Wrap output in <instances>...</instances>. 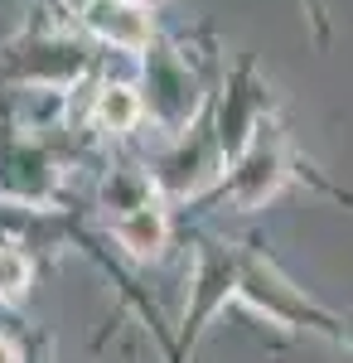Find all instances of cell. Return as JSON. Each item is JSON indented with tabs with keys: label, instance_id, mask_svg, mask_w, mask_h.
Instances as JSON below:
<instances>
[{
	"label": "cell",
	"instance_id": "obj_7",
	"mask_svg": "<svg viewBox=\"0 0 353 363\" xmlns=\"http://www.w3.org/2000/svg\"><path fill=\"white\" fill-rule=\"evenodd\" d=\"M68 5H78V10H87V5H92V0H68Z\"/></svg>",
	"mask_w": 353,
	"mask_h": 363
},
{
	"label": "cell",
	"instance_id": "obj_1",
	"mask_svg": "<svg viewBox=\"0 0 353 363\" xmlns=\"http://www.w3.org/2000/svg\"><path fill=\"white\" fill-rule=\"evenodd\" d=\"M82 15H87L92 34L116 44V49H145L150 44V10L136 0H92Z\"/></svg>",
	"mask_w": 353,
	"mask_h": 363
},
{
	"label": "cell",
	"instance_id": "obj_8",
	"mask_svg": "<svg viewBox=\"0 0 353 363\" xmlns=\"http://www.w3.org/2000/svg\"><path fill=\"white\" fill-rule=\"evenodd\" d=\"M136 5H150V0H136Z\"/></svg>",
	"mask_w": 353,
	"mask_h": 363
},
{
	"label": "cell",
	"instance_id": "obj_4",
	"mask_svg": "<svg viewBox=\"0 0 353 363\" xmlns=\"http://www.w3.org/2000/svg\"><path fill=\"white\" fill-rule=\"evenodd\" d=\"M97 121L107 126V131H131L140 121V97L131 92V87H107L102 97H97Z\"/></svg>",
	"mask_w": 353,
	"mask_h": 363
},
{
	"label": "cell",
	"instance_id": "obj_5",
	"mask_svg": "<svg viewBox=\"0 0 353 363\" xmlns=\"http://www.w3.org/2000/svg\"><path fill=\"white\" fill-rule=\"evenodd\" d=\"M29 281H34V267L20 247H0V301H25Z\"/></svg>",
	"mask_w": 353,
	"mask_h": 363
},
{
	"label": "cell",
	"instance_id": "obj_6",
	"mask_svg": "<svg viewBox=\"0 0 353 363\" xmlns=\"http://www.w3.org/2000/svg\"><path fill=\"white\" fill-rule=\"evenodd\" d=\"M0 363H20V349L10 339H0Z\"/></svg>",
	"mask_w": 353,
	"mask_h": 363
},
{
	"label": "cell",
	"instance_id": "obj_3",
	"mask_svg": "<svg viewBox=\"0 0 353 363\" xmlns=\"http://www.w3.org/2000/svg\"><path fill=\"white\" fill-rule=\"evenodd\" d=\"M276 179H281V155L267 150V145H252L242 155V165L232 169V189H237L242 203H262L276 189Z\"/></svg>",
	"mask_w": 353,
	"mask_h": 363
},
{
	"label": "cell",
	"instance_id": "obj_2",
	"mask_svg": "<svg viewBox=\"0 0 353 363\" xmlns=\"http://www.w3.org/2000/svg\"><path fill=\"white\" fill-rule=\"evenodd\" d=\"M116 238H121V247H131L136 257H160L164 238H169V223H164V213L155 203H140V208H126L116 218Z\"/></svg>",
	"mask_w": 353,
	"mask_h": 363
}]
</instances>
